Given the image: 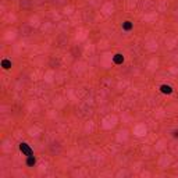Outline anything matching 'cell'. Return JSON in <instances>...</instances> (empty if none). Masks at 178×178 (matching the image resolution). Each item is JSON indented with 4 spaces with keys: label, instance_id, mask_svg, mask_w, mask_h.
Instances as JSON below:
<instances>
[{
    "label": "cell",
    "instance_id": "6da1fadb",
    "mask_svg": "<svg viewBox=\"0 0 178 178\" xmlns=\"http://www.w3.org/2000/svg\"><path fill=\"white\" fill-rule=\"evenodd\" d=\"M20 149H21V152L25 153L27 156H32V150H31V148L27 143H21V145H20Z\"/></svg>",
    "mask_w": 178,
    "mask_h": 178
},
{
    "label": "cell",
    "instance_id": "7a4b0ae2",
    "mask_svg": "<svg viewBox=\"0 0 178 178\" xmlns=\"http://www.w3.org/2000/svg\"><path fill=\"white\" fill-rule=\"evenodd\" d=\"M160 91L163 92V93H167V95H170L172 92V88L170 86V85H161L160 86Z\"/></svg>",
    "mask_w": 178,
    "mask_h": 178
},
{
    "label": "cell",
    "instance_id": "3957f363",
    "mask_svg": "<svg viewBox=\"0 0 178 178\" xmlns=\"http://www.w3.org/2000/svg\"><path fill=\"white\" fill-rule=\"evenodd\" d=\"M35 163H36V159L33 156H28V160H27V166H29V167H32V166H35Z\"/></svg>",
    "mask_w": 178,
    "mask_h": 178
},
{
    "label": "cell",
    "instance_id": "277c9868",
    "mask_svg": "<svg viewBox=\"0 0 178 178\" xmlns=\"http://www.w3.org/2000/svg\"><path fill=\"white\" fill-rule=\"evenodd\" d=\"M123 61H124L123 54H115V56H114V63H115V64H121Z\"/></svg>",
    "mask_w": 178,
    "mask_h": 178
},
{
    "label": "cell",
    "instance_id": "5b68a950",
    "mask_svg": "<svg viewBox=\"0 0 178 178\" xmlns=\"http://www.w3.org/2000/svg\"><path fill=\"white\" fill-rule=\"evenodd\" d=\"M131 28H132V24H131V21H125V22H123V29L130 31Z\"/></svg>",
    "mask_w": 178,
    "mask_h": 178
},
{
    "label": "cell",
    "instance_id": "8992f818",
    "mask_svg": "<svg viewBox=\"0 0 178 178\" xmlns=\"http://www.w3.org/2000/svg\"><path fill=\"white\" fill-rule=\"evenodd\" d=\"M2 66H3L4 70H9L10 67H11V63H10L9 60H3V61H2Z\"/></svg>",
    "mask_w": 178,
    "mask_h": 178
},
{
    "label": "cell",
    "instance_id": "52a82bcc",
    "mask_svg": "<svg viewBox=\"0 0 178 178\" xmlns=\"http://www.w3.org/2000/svg\"><path fill=\"white\" fill-rule=\"evenodd\" d=\"M174 136H178V131H175V132H174Z\"/></svg>",
    "mask_w": 178,
    "mask_h": 178
}]
</instances>
